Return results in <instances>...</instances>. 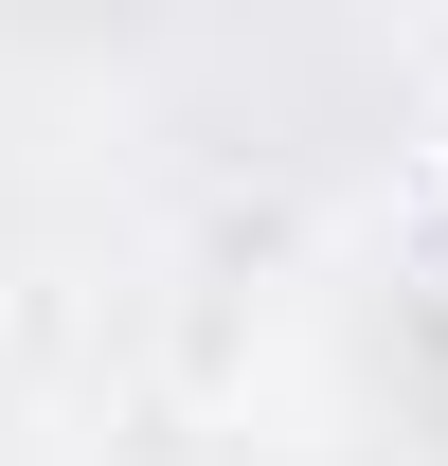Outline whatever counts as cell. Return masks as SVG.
Listing matches in <instances>:
<instances>
[]
</instances>
